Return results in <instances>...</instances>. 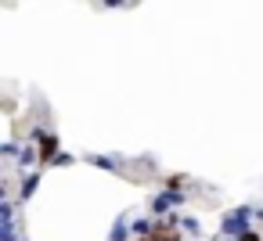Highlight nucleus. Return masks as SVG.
<instances>
[]
</instances>
